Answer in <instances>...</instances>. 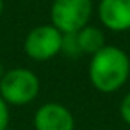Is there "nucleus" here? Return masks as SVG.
Listing matches in <instances>:
<instances>
[{"label": "nucleus", "mask_w": 130, "mask_h": 130, "mask_svg": "<svg viewBox=\"0 0 130 130\" xmlns=\"http://www.w3.org/2000/svg\"><path fill=\"white\" fill-rule=\"evenodd\" d=\"M87 74L95 91L102 94L117 92L130 77V58L122 48L105 44L91 56Z\"/></svg>", "instance_id": "f257e3e1"}, {"label": "nucleus", "mask_w": 130, "mask_h": 130, "mask_svg": "<svg viewBox=\"0 0 130 130\" xmlns=\"http://www.w3.org/2000/svg\"><path fill=\"white\" fill-rule=\"evenodd\" d=\"M40 77L26 68L7 69L0 81V95L8 105L31 104L40 94Z\"/></svg>", "instance_id": "f03ea898"}, {"label": "nucleus", "mask_w": 130, "mask_h": 130, "mask_svg": "<svg viewBox=\"0 0 130 130\" xmlns=\"http://www.w3.org/2000/svg\"><path fill=\"white\" fill-rule=\"evenodd\" d=\"M92 0H53L50 8L51 25L61 33H77L92 17Z\"/></svg>", "instance_id": "7ed1b4c3"}, {"label": "nucleus", "mask_w": 130, "mask_h": 130, "mask_svg": "<svg viewBox=\"0 0 130 130\" xmlns=\"http://www.w3.org/2000/svg\"><path fill=\"white\" fill-rule=\"evenodd\" d=\"M63 33L51 23H43L31 28L23 41L26 56L33 61H50L61 53Z\"/></svg>", "instance_id": "20e7f679"}, {"label": "nucleus", "mask_w": 130, "mask_h": 130, "mask_svg": "<svg viewBox=\"0 0 130 130\" xmlns=\"http://www.w3.org/2000/svg\"><path fill=\"white\" fill-rule=\"evenodd\" d=\"M35 130H74L76 119L73 112L61 102H46L33 115Z\"/></svg>", "instance_id": "39448f33"}, {"label": "nucleus", "mask_w": 130, "mask_h": 130, "mask_svg": "<svg viewBox=\"0 0 130 130\" xmlns=\"http://www.w3.org/2000/svg\"><path fill=\"white\" fill-rule=\"evenodd\" d=\"M97 15L102 26L115 33L130 30V0H101Z\"/></svg>", "instance_id": "423d86ee"}, {"label": "nucleus", "mask_w": 130, "mask_h": 130, "mask_svg": "<svg viewBox=\"0 0 130 130\" xmlns=\"http://www.w3.org/2000/svg\"><path fill=\"white\" fill-rule=\"evenodd\" d=\"M77 41L83 54H95L99 50L105 46V35L101 28L94 25H86L77 31Z\"/></svg>", "instance_id": "0eeeda50"}, {"label": "nucleus", "mask_w": 130, "mask_h": 130, "mask_svg": "<svg viewBox=\"0 0 130 130\" xmlns=\"http://www.w3.org/2000/svg\"><path fill=\"white\" fill-rule=\"evenodd\" d=\"M61 53L68 58H79L83 56L77 41V33H64L63 43H61Z\"/></svg>", "instance_id": "6e6552de"}, {"label": "nucleus", "mask_w": 130, "mask_h": 130, "mask_svg": "<svg viewBox=\"0 0 130 130\" xmlns=\"http://www.w3.org/2000/svg\"><path fill=\"white\" fill-rule=\"evenodd\" d=\"M10 124V105L0 95V130H7Z\"/></svg>", "instance_id": "1a4fd4ad"}, {"label": "nucleus", "mask_w": 130, "mask_h": 130, "mask_svg": "<svg viewBox=\"0 0 130 130\" xmlns=\"http://www.w3.org/2000/svg\"><path fill=\"white\" fill-rule=\"evenodd\" d=\"M119 112H120L122 120L127 125H130V92L124 95V99L120 101V107H119Z\"/></svg>", "instance_id": "9d476101"}, {"label": "nucleus", "mask_w": 130, "mask_h": 130, "mask_svg": "<svg viewBox=\"0 0 130 130\" xmlns=\"http://www.w3.org/2000/svg\"><path fill=\"white\" fill-rule=\"evenodd\" d=\"M5 68H3V64H2V61H0V81H2V77H3V74H5Z\"/></svg>", "instance_id": "9b49d317"}, {"label": "nucleus", "mask_w": 130, "mask_h": 130, "mask_svg": "<svg viewBox=\"0 0 130 130\" xmlns=\"http://www.w3.org/2000/svg\"><path fill=\"white\" fill-rule=\"evenodd\" d=\"M3 13V0H0V17H2Z\"/></svg>", "instance_id": "f8f14e48"}]
</instances>
